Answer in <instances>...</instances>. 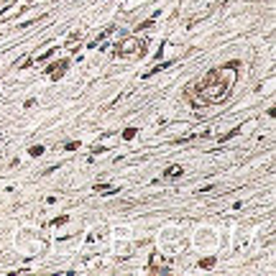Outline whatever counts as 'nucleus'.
Returning a JSON list of instances; mask_svg holds the SVG:
<instances>
[{"mask_svg": "<svg viewBox=\"0 0 276 276\" xmlns=\"http://www.w3.org/2000/svg\"><path fill=\"white\" fill-rule=\"evenodd\" d=\"M64 69H67V62L54 64V67H51V77H62V74H64Z\"/></svg>", "mask_w": 276, "mask_h": 276, "instance_id": "f257e3e1", "label": "nucleus"}, {"mask_svg": "<svg viewBox=\"0 0 276 276\" xmlns=\"http://www.w3.org/2000/svg\"><path fill=\"white\" fill-rule=\"evenodd\" d=\"M179 174H184L182 166H169V169H166V176H169V179H174V176H179Z\"/></svg>", "mask_w": 276, "mask_h": 276, "instance_id": "f03ea898", "label": "nucleus"}, {"mask_svg": "<svg viewBox=\"0 0 276 276\" xmlns=\"http://www.w3.org/2000/svg\"><path fill=\"white\" fill-rule=\"evenodd\" d=\"M41 153H44V146H33L31 148V156H41Z\"/></svg>", "mask_w": 276, "mask_h": 276, "instance_id": "7ed1b4c3", "label": "nucleus"}, {"mask_svg": "<svg viewBox=\"0 0 276 276\" xmlns=\"http://www.w3.org/2000/svg\"><path fill=\"white\" fill-rule=\"evenodd\" d=\"M133 135H135V128H128V130L123 133V138H133Z\"/></svg>", "mask_w": 276, "mask_h": 276, "instance_id": "20e7f679", "label": "nucleus"}]
</instances>
